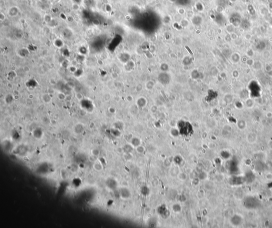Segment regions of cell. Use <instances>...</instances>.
I'll return each instance as SVG.
<instances>
[{"mask_svg":"<svg viewBox=\"0 0 272 228\" xmlns=\"http://www.w3.org/2000/svg\"><path fill=\"white\" fill-rule=\"evenodd\" d=\"M92 154L93 155V156H98V155L99 154V152L98 150H96V149H95V150H93L92 151Z\"/></svg>","mask_w":272,"mask_h":228,"instance_id":"cell-8","label":"cell"},{"mask_svg":"<svg viewBox=\"0 0 272 228\" xmlns=\"http://www.w3.org/2000/svg\"><path fill=\"white\" fill-rule=\"evenodd\" d=\"M174 161L176 164H180L182 161V159L180 156H176L174 158Z\"/></svg>","mask_w":272,"mask_h":228,"instance_id":"cell-9","label":"cell"},{"mask_svg":"<svg viewBox=\"0 0 272 228\" xmlns=\"http://www.w3.org/2000/svg\"><path fill=\"white\" fill-rule=\"evenodd\" d=\"M93 167L96 171L100 172L103 170V165L99 162H95L93 164Z\"/></svg>","mask_w":272,"mask_h":228,"instance_id":"cell-5","label":"cell"},{"mask_svg":"<svg viewBox=\"0 0 272 228\" xmlns=\"http://www.w3.org/2000/svg\"><path fill=\"white\" fill-rule=\"evenodd\" d=\"M231 222L234 225H239L241 222V219L240 217L238 216H235L233 217L232 219Z\"/></svg>","mask_w":272,"mask_h":228,"instance_id":"cell-6","label":"cell"},{"mask_svg":"<svg viewBox=\"0 0 272 228\" xmlns=\"http://www.w3.org/2000/svg\"><path fill=\"white\" fill-rule=\"evenodd\" d=\"M186 175L183 173H181L180 175V179L181 180H186Z\"/></svg>","mask_w":272,"mask_h":228,"instance_id":"cell-11","label":"cell"},{"mask_svg":"<svg viewBox=\"0 0 272 228\" xmlns=\"http://www.w3.org/2000/svg\"><path fill=\"white\" fill-rule=\"evenodd\" d=\"M120 194L122 197L124 198H129L130 196V192L129 190L126 189V188H122L120 190Z\"/></svg>","mask_w":272,"mask_h":228,"instance_id":"cell-3","label":"cell"},{"mask_svg":"<svg viewBox=\"0 0 272 228\" xmlns=\"http://www.w3.org/2000/svg\"><path fill=\"white\" fill-rule=\"evenodd\" d=\"M19 13V9L16 7H13L11 8L8 11V13L11 16H14L17 15Z\"/></svg>","mask_w":272,"mask_h":228,"instance_id":"cell-4","label":"cell"},{"mask_svg":"<svg viewBox=\"0 0 272 228\" xmlns=\"http://www.w3.org/2000/svg\"><path fill=\"white\" fill-rule=\"evenodd\" d=\"M158 212L160 214L163 218H166L170 215V212L167 210L164 205H162L158 208Z\"/></svg>","mask_w":272,"mask_h":228,"instance_id":"cell-2","label":"cell"},{"mask_svg":"<svg viewBox=\"0 0 272 228\" xmlns=\"http://www.w3.org/2000/svg\"><path fill=\"white\" fill-rule=\"evenodd\" d=\"M5 19V15L2 12H1V13H0V20H1V21H3Z\"/></svg>","mask_w":272,"mask_h":228,"instance_id":"cell-10","label":"cell"},{"mask_svg":"<svg viewBox=\"0 0 272 228\" xmlns=\"http://www.w3.org/2000/svg\"><path fill=\"white\" fill-rule=\"evenodd\" d=\"M258 201L254 197H248L244 201V205L249 208H255L258 206Z\"/></svg>","mask_w":272,"mask_h":228,"instance_id":"cell-1","label":"cell"},{"mask_svg":"<svg viewBox=\"0 0 272 228\" xmlns=\"http://www.w3.org/2000/svg\"><path fill=\"white\" fill-rule=\"evenodd\" d=\"M172 208L175 212H179L181 210V207L179 204H174L172 206Z\"/></svg>","mask_w":272,"mask_h":228,"instance_id":"cell-7","label":"cell"}]
</instances>
